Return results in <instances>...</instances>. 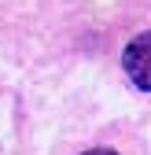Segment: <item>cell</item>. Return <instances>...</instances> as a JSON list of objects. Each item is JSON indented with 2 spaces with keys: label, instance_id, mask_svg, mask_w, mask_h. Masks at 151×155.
Masks as SVG:
<instances>
[{
  "label": "cell",
  "instance_id": "7a4b0ae2",
  "mask_svg": "<svg viewBox=\"0 0 151 155\" xmlns=\"http://www.w3.org/2000/svg\"><path fill=\"white\" fill-rule=\"evenodd\" d=\"M85 155H118V151H111V148H92V151H85Z\"/></svg>",
  "mask_w": 151,
  "mask_h": 155
},
{
  "label": "cell",
  "instance_id": "6da1fadb",
  "mask_svg": "<svg viewBox=\"0 0 151 155\" xmlns=\"http://www.w3.org/2000/svg\"><path fill=\"white\" fill-rule=\"evenodd\" d=\"M122 70L140 92H151V33H137L122 52Z\"/></svg>",
  "mask_w": 151,
  "mask_h": 155
}]
</instances>
